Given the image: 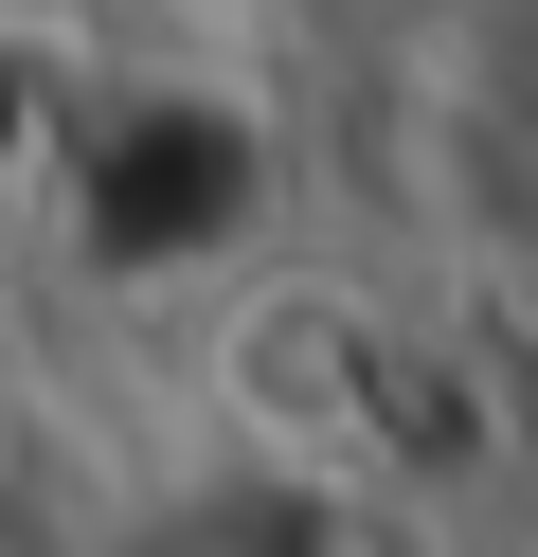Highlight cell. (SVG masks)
I'll return each mask as SVG.
<instances>
[{
    "instance_id": "1",
    "label": "cell",
    "mask_w": 538,
    "mask_h": 557,
    "mask_svg": "<svg viewBox=\"0 0 538 557\" xmlns=\"http://www.w3.org/2000/svg\"><path fill=\"white\" fill-rule=\"evenodd\" d=\"M270 198V126L234 90H108V109H54V162H36V216L108 270V288H198L215 252Z\"/></svg>"
},
{
    "instance_id": "2",
    "label": "cell",
    "mask_w": 538,
    "mask_h": 557,
    "mask_svg": "<svg viewBox=\"0 0 538 557\" xmlns=\"http://www.w3.org/2000/svg\"><path fill=\"white\" fill-rule=\"evenodd\" d=\"M108 557H413L395 504L359 485V449H198L179 485H143L108 521Z\"/></svg>"
},
{
    "instance_id": "3",
    "label": "cell",
    "mask_w": 538,
    "mask_h": 557,
    "mask_svg": "<svg viewBox=\"0 0 538 557\" xmlns=\"http://www.w3.org/2000/svg\"><path fill=\"white\" fill-rule=\"evenodd\" d=\"M36 162H54V90L36 54H0V216H36Z\"/></svg>"
},
{
    "instance_id": "4",
    "label": "cell",
    "mask_w": 538,
    "mask_h": 557,
    "mask_svg": "<svg viewBox=\"0 0 538 557\" xmlns=\"http://www.w3.org/2000/svg\"><path fill=\"white\" fill-rule=\"evenodd\" d=\"M0 557H18V540H0Z\"/></svg>"
}]
</instances>
